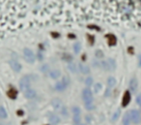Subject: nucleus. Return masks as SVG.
Wrapping results in <instances>:
<instances>
[{"label":"nucleus","instance_id":"f257e3e1","mask_svg":"<svg viewBox=\"0 0 141 125\" xmlns=\"http://www.w3.org/2000/svg\"><path fill=\"white\" fill-rule=\"evenodd\" d=\"M82 97H83V101H84V103H85V107H86V109L89 110V111L92 110L93 109L92 91H91L89 88L83 89V91H82Z\"/></svg>","mask_w":141,"mask_h":125},{"label":"nucleus","instance_id":"f03ea898","mask_svg":"<svg viewBox=\"0 0 141 125\" xmlns=\"http://www.w3.org/2000/svg\"><path fill=\"white\" fill-rule=\"evenodd\" d=\"M69 85H70V79L68 77H66V76H64V77L62 78L61 81L56 82L55 89H56L57 91H64L65 89L68 87Z\"/></svg>","mask_w":141,"mask_h":125},{"label":"nucleus","instance_id":"7ed1b4c3","mask_svg":"<svg viewBox=\"0 0 141 125\" xmlns=\"http://www.w3.org/2000/svg\"><path fill=\"white\" fill-rule=\"evenodd\" d=\"M23 55H24L25 60L28 63H34L35 62V54L30 48H25L23 49Z\"/></svg>","mask_w":141,"mask_h":125},{"label":"nucleus","instance_id":"20e7f679","mask_svg":"<svg viewBox=\"0 0 141 125\" xmlns=\"http://www.w3.org/2000/svg\"><path fill=\"white\" fill-rule=\"evenodd\" d=\"M30 86V77L29 76H23L20 80V88L21 90H27Z\"/></svg>","mask_w":141,"mask_h":125},{"label":"nucleus","instance_id":"39448f33","mask_svg":"<svg viewBox=\"0 0 141 125\" xmlns=\"http://www.w3.org/2000/svg\"><path fill=\"white\" fill-rule=\"evenodd\" d=\"M130 118H131V121H133L134 124H138L141 121V114L140 112L137 111V110H131L130 112Z\"/></svg>","mask_w":141,"mask_h":125},{"label":"nucleus","instance_id":"423d86ee","mask_svg":"<svg viewBox=\"0 0 141 125\" xmlns=\"http://www.w3.org/2000/svg\"><path fill=\"white\" fill-rule=\"evenodd\" d=\"M130 99H131V97H130V92L129 91H126L124 93V96H123V99H122V107H127V106L129 104V102H130Z\"/></svg>","mask_w":141,"mask_h":125},{"label":"nucleus","instance_id":"0eeeda50","mask_svg":"<svg viewBox=\"0 0 141 125\" xmlns=\"http://www.w3.org/2000/svg\"><path fill=\"white\" fill-rule=\"evenodd\" d=\"M10 65H11V68L16 73L20 72V70L22 68V67H21V64H20V62L17 60H15V59H12V60L10 61Z\"/></svg>","mask_w":141,"mask_h":125},{"label":"nucleus","instance_id":"6e6552de","mask_svg":"<svg viewBox=\"0 0 141 125\" xmlns=\"http://www.w3.org/2000/svg\"><path fill=\"white\" fill-rule=\"evenodd\" d=\"M137 87H138V81L135 77L131 78V80L129 81V88L133 92H135L137 90Z\"/></svg>","mask_w":141,"mask_h":125},{"label":"nucleus","instance_id":"1a4fd4ad","mask_svg":"<svg viewBox=\"0 0 141 125\" xmlns=\"http://www.w3.org/2000/svg\"><path fill=\"white\" fill-rule=\"evenodd\" d=\"M24 95H25V97H26L27 99H34V98L36 97L37 93H36V91H35L34 89L28 88L27 90H25L24 91Z\"/></svg>","mask_w":141,"mask_h":125},{"label":"nucleus","instance_id":"9d476101","mask_svg":"<svg viewBox=\"0 0 141 125\" xmlns=\"http://www.w3.org/2000/svg\"><path fill=\"white\" fill-rule=\"evenodd\" d=\"M51 104H52L53 108L55 110H62V108H63V104H62V102H61V100H59L58 98H55V99H53L52 102H51Z\"/></svg>","mask_w":141,"mask_h":125},{"label":"nucleus","instance_id":"9b49d317","mask_svg":"<svg viewBox=\"0 0 141 125\" xmlns=\"http://www.w3.org/2000/svg\"><path fill=\"white\" fill-rule=\"evenodd\" d=\"M106 38H107V42H108L109 46H115L117 43V39L116 37L112 35V34H109V35H106Z\"/></svg>","mask_w":141,"mask_h":125},{"label":"nucleus","instance_id":"f8f14e48","mask_svg":"<svg viewBox=\"0 0 141 125\" xmlns=\"http://www.w3.org/2000/svg\"><path fill=\"white\" fill-rule=\"evenodd\" d=\"M49 76H50V78L53 79V80H56V79H58V78L61 76V72L59 71V70L55 69V70L50 71V73H49Z\"/></svg>","mask_w":141,"mask_h":125},{"label":"nucleus","instance_id":"ddd939ff","mask_svg":"<svg viewBox=\"0 0 141 125\" xmlns=\"http://www.w3.org/2000/svg\"><path fill=\"white\" fill-rule=\"evenodd\" d=\"M131 121V118H130V113H126L123 116V125H129Z\"/></svg>","mask_w":141,"mask_h":125},{"label":"nucleus","instance_id":"4468645a","mask_svg":"<svg viewBox=\"0 0 141 125\" xmlns=\"http://www.w3.org/2000/svg\"><path fill=\"white\" fill-rule=\"evenodd\" d=\"M49 121H50V123L53 125H56L59 123V121H60V118L57 116L56 114H50L49 115Z\"/></svg>","mask_w":141,"mask_h":125},{"label":"nucleus","instance_id":"2eb2a0df","mask_svg":"<svg viewBox=\"0 0 141 125\" xmlns=\"http://www.w3.org/2000/svg\"><path fill=\"white\" fill-rule=\"evenodd\" d=\"M7 96L10 98V99H12V100H15L17 96V91H16V89H10L8 92H7Z\"/></svg>","mask_w":141,"mask_h":125},{"label":"nucleus","instance_id":"dca6fc26","mask_svg":"<svg viewBox=\"0 0 141 125\" xmlns=\"http://www.w3.org/2000/svg\"><path fill=\"white\" fill-rule=\"evenodd\" d=\"M116 79L114 77H109L107 79V85H108V87H113V86H115L116 85Z\"/></svg>","mask_w":141,"mask_h":125},{"label":"nucleus","instance_id":"f3484780","mask_svg":"<svg viewBox=\"0 0 141 125\" xmlns=\"http://www.w3.org/2000/svg\"><path fill=\"white\" fill-rule=\"evenodd\" d=\"M109 64V68H110V71H114L115 69H116V61L114 60L113 58H109L108 60H107Z\"/></svg>","mask_w":141,"mask_h":125},{"label":"nucleus","instance_id":"a211bd4d","mask_svg":"<svg viewBox=\"0 0 141 125\" xmlns=\"http://www.w3.org/2000/svg\"><path fill=\"white\" fill-rule=\"evenodd\" d=\"M8 116V114H7V112H6V110H5L4 107H0V118H2V119H5V118H7Z\"/></svg>","mask_w":141,"mask_h":125},{"label":"nucleus","instance_id":"6ab92c4d","mask_svg":"<svg viewBox=\"0 0 141 125\" xmlns=\"http://www.w3.org/2000/svg\"><path fill=\"white\" fill-rule=\"evenodd\" d=\"M79 69H80L81 73H82V74H84V75L90 73V68H89L88 66H83L82 64H80L79 65Z\"/></svg>","mask_w":141,"mask_h":125},{"label":"nucleus","instance_id":"aec40b11","mask_svg":"<svg viewBox=\"0 0 141 125\" xmlns=\"http://www.w3.org/2000/svg\"><path fill=\"white\" fill-rule=\"evenodd\" d=\"M73 116H80V109L78 107H73Z\"/></svg>","mask_w":141,"mask_h":125},{"label":"nucleus","instance_id":"412c9836","mask_svg":"<svg viewBox=\"0 0 141 125\" xmlns=\"http://www.w3.org/2000/svg\"><path fill=\"white\" fill-rule=\"evenodd\" d=\"M81 51V45L79 43H77V44L73 45V52L76 53H79Z\"/></svg>","mask_w":141,"mask_h":125},{"label":"nucleus","instance_id":"4be33fe9","mask_svg":"<svg viewBox=\"0 0 141 125\" xmlns=\"http://www.w3.org/2000/svg\"><path fill=\"white\" fill-rule=\"evenodd\" d=\"M68 68L70 71H72L73 73H77V65L73 64V63H71V64H69Z\"/></svg>","mask_w":141,"mask_h":125},{"label":"nucleus","instance_id":"5701e85b","mask_svg":"<svg viewBox=\"0 0 141 125\" xmlns=\"http://www.w3.org/2000/svg\"><path fill=\"white\" fill-rule=\"evenodd\" d=\"M101 66H102V68L105 69V71H110V68H109V64L107 61H102L101 62Z\"/></svg>","mask_w":141,"mask_h":125},{"label":"nucleus","instance_id":"b1692460","mask_svg":"<svg viewBox=\"0 0 141 125\" xmlns=\"http://www.w3.org/2000/svg\"><path fill=\"white\" fill-rule=\"evenodd\" d=\"M119 116H120V110H118V111H116L114 113V114H113L112 116V121H116L119 118Z\"/></svg>","mask_w":141,"mask_h":125},{"label":"nucleus","instance_id":"393cba45","mask_svg":"<svg viewBox=\"0 0 141 125\" xmlns=\"http://www.w3.org/2000/svg\"><path fill=\"white\" fill-rule=\"evenodd\" d=\"M94 89H95V92L98 93L100 90L101 89V85L100 82H98V84H95V86H94Z\"/></svg>","mask_w":141,"mask_h":125},{"label":"nucleus","instance_id":"a878e982","mask_svg":"<svg viewBox=\"0 0 141 125\" xmlns=\"http://www.w3.org/2000/svg\"><path fill=\"white\" fill-rule=\"evenodd\" d=\"M92 84H93V79L91 77H88L86 80H85V85H87V86L92 85Z\"/></svg>","mask_w":141,"mask_h":125},{"label":"nucleus","instance_id":"bb28decb","mask_svg":"<svg viewBox=\"0 0 141 125\" xmlns=\"http://www.w3.org/2000/svg\"><path fill=\"white\" fill-rule=\"evenodd\" d=\"M96 56L98 57V58H102L104 57V53H102V52L101 51H96Z\"/></svg>","mask_w":141,"mask_h":125},{"label":"nucleus","instance_id":"cd10ccee","mask_svg":"<svg viewBox=\"0 0 141 125\" xmlns=\"http://www.w3.org/2000/svg\"><path fill=\"white\" fill-rule=\"evenodd\" d=\"M72 59H73V57L71 56L70 54H66V53L64 54V60H66V61H72Z\"/></svg>","mask_w":141,"mask_h":125},{"label":"nucleus","instance_id":"c85d7f7f","mask_svg":"<svg viewBox=\"0 0 141 125\" xmlns=\"http://www.w3.org/2000/svg\"><path fill=\"white\" fill-rule=\"evenodd\" d=\"M136 103L141 107V93L136 97Z\"/></svg>","mask_w":141,"mask_h":125},{"label":"nucleus","instance_id":"c756f323","mask_svg":"<svg viewBox=\"0 0 141 125\" xmlns=\"http://www.w3.org/2000/svg\"><path fill=\"white\" fill-rule=\"evenodd\" d=\"M88 27H89V28H96V30H98V31L100 30V27H98V26H95V25H89Z\"/></svg>","mask_w":141,"mask_h":125},{"label":"nucleus","instance_id":"7c9ffc66","mask_svg":"<svg viewBox=\"0 0 141 125\" xmlns=\"http://www.w3.org/2000/svg\"><path fill=\"white\" fill-rule=\"evenodd\" d=\"M138 66L141 67V54L138 55Z\"/></svg>","mask_w":141,"mask_h":125},{"label":"nucleus","instance_id":"2f4dec72","mask_svg":"<svg viewBox=\"0 0 141 125\" xmlns=\"http://www.w3.org/2000/svg\"><path fill=\"white\" fill-rule=\"evenodd\" d=\"M43 71H48V65H44V66H43V69H42Z\"/></svg>","mask_w":141,"mask_h":125},{"label":"nucleus","instance_id":"473e14b6","mask_svg":"<svg viewBox=\"0 0 141 125\" xmlns=\"http://www.w3.org/2000/svg\"><path fill=\"white\" fill-rule=\"evenodd\" d=\"M17 113H18V115H22V114H23V112H21V111H18V112H17Z\"/></svg>","mask_w":141,"mask_h":125}]
</instances>
